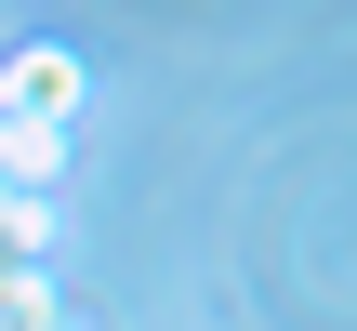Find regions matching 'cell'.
Wrapping results in <instances>:
<instances>
[{
	"label": "cell",
	"instance_id": "6da1fadb",
	"mask_svg": "<svg viewBox=\"0 0 357 331\" xmlns=\"http://www.w3.org/2000/svg\"><path fill=\"white\" fill-rule=\"evenodd\" d=\"M66 106H79V53L26 40V53L0 66V119H40V133H66Z\"/></svg>",
	"mask_w": 357,
	"mask_h": 331
},
{
	"label": "cell",
	"instance_id": "7a4b0ae2",
	"mask_svg": "<svg viewBox=\"0 0 357 331\" xmlns=\"http://www.w3.org/2000/svg\"><path fill=\"white\" fill-rule=\"evenodd\" d=\"M0 186H13V199H53V186H66V133L0 119Z\"/></svg>",
	"mask_w": 357,
	"mask_h": 331
}]
</instances>
